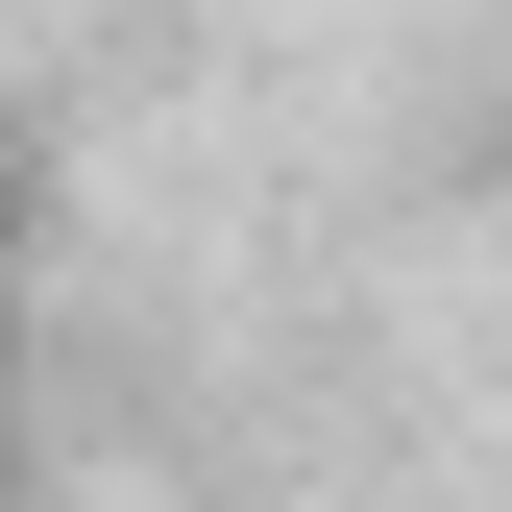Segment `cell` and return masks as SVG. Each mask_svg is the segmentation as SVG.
<instances>
[]
</instances>
